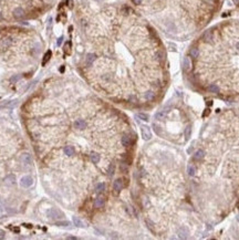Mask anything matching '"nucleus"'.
<instances>
[{"instance_id":"1","label":"nucleus","mask_w":239,"mask_h":240,"mask_svg":"<svg viewBox=\"0 0 239 240\" xmlns=\"http://www.w3.org/2000/svg\"><path fill=\"white\" fill-rule=\"evenodd\" d=\"M47 216L51 219L58 220V219H62L63 217H64V214H63L62 211H60L59 209L52 208V209H50V210L47 211Z\"/></svg>"},{"instance_id":"2","label":"nucleus","mask_w":239,"mask_h":240,"mask_svg":"<svg viewBox=\"0 0 239 240\" xmlns=\"http://www.w3.org/2000/svg\"><path fill=\"white\" fill-rule=\"evenodd\" d=\"M141 132H142V137H143V139H145V141H148V139H151V137H152V132H151V130H149L148 126H146V125H142Z\"/></svg>"},{"instance_id":"3","label":"nucleus","mask_w":239,"mask_h":240,"mask_svg":"<svg viewBox=\"0 0 239 240\" xmlns=\"http://www.w3.org/2000/svg\"><path fill=\"white\" fill-rule=\"evenodd\" d=\"M32 184H33V179L31 176H24L20 180V186L23 187V188H28V187L32 186Z\"/></svg>"},{"instance_id":"4","label":"nucleus","mask_w":239,"mask_h":240,"mask_svg":"<svg viewBox=\"0 0 239 240\" xmlns=\"http://www.w3.org/2000/svg\"><path fill=\"white\" fill-rule=\"evenodd\" d=\"M21 162L24 164V165H31L32 164V156L29 154V153H23L20 157Z\"/></svg>"},{"instance_id":"5","label":"nucleus","mask_w":239,"mask_h":240,"mask_svg":"<svg viewBox=\"0 0 239 240\" xmlns=\"http://www.w3.org/2000/svg\"><path fill=\"white\" fill-rule=\"evenodd\" d=\"M122 188H123V181H122V179H116L114 181V184H113V190H114V194L115 195L120 194V191L122 190Z\"/></svg>"},{"instance_id":"6","label":"nucleus","mask_w":239,"mask_h":240,"mask_svg":"<svg viewBox=\"0 0 239 240\" xmlns=\"http://www.w3.org/2000/svg\"><path fill=\"white\" fill-rule=\"evenodd\" d=\"M177 232H178V237L182 239H187L188 236H189V231L186 227H180Z\"/></svg>"},{"instance_id":"7","label":"nucleus","mask_w":239,"mask_h":240,"mask_svg":"<svg viewBox=\"0 0 239 240\" xmlns=\"http://www.w3.org/2000/svg\"><path fill=\"white\" fill-rule=\"evenodd\" d=\"M203 39H204V41L207 42V43L212 42V41L214 40V34H213L212 30H207V31H205V33L203 34Z\"/></svg>"},{"instance_id":"8","label":"nucleus","mask_w":239,"mask_h":240,"mask_svg":"<svg viewBox=\"0 0 239 240\" xmlns=\"http://www.w3.org/2000/svg\"><path fill=\"white\" fill-rule=\"evenodd\" d=\"M74 127L77 128V130H84V128L87 127V123H85V121H83V119H76V121L74 122Z\"/></svg>"},{"instance_id":"9","label":"nucleus","mask_w":239,"mask_h":240,"mask_svg":"<svg viewBox=\"0 0 239 240\" xmlns=\"http://www.w3.org/2000/svg\"><path fill=\"white\" fill-rule=\"evenodd\" d=\"M5 184L7 186H12L16 184V177L13 176V175H9V176H7L5 178Z\"/></svg>"},{"instance_id":"10","label":"nucleus","mask_w":239,"mask_h":240,"mask_svg":"<svg viewBox=\"0 0 239 240\" xmlns=\"http://www.w3.org/2000/svg\"><path fill=\"white\" fill-rule=\"evenodd\" d=\"M104 199L102 197H99V198H96L95 200H94V207L95 208H103L104 207Z\"/></svg>"},{"instance_id":"11","label":"nucleus","mask_w":239,"mask_h":240,"mask_svg":"<svg viewBox=\"0 0 239 240\" xmlns=\"http://www.w3.org/2000/svg\"><path fill=\"white\" fill-rule=\"evenodd\" d=\"M13 16L16 17V18H18V19H20L22 18V17L24 16V11L22 8H16L15 10H13Z\"/></svg>"},{"instance_id":"12","label":"nucleus","mask_w":239,"mask_h":240,"mask_svg":"<svg viewBox=\"0 0 239 240\" xmlns=\"http://www.w3.org/2000/svg\"><path fill=\"white\" fill-rule=\"evenodd\" d=\"M95 59H96L95 54H93V53L88 54L87 55V59H85V63H87V65H91V64L95 61Z\"/></svg>"},{"instance_id":"13","label":"nucleus","mask_w":239,"mask_h":240,"mask_svg":"<svg viewBox=\"0 0 239 240\" xmlns=\"http://www.w3.org/2000/svg\"><path fill=\"white\" fill-rule=\"evenodd\" d=\"M204 156H205L204 150L199 149V150H197V152L195 153V155H194V159L195 161H202L203 158H204Z\"/></svg>"},{"instance_id":"14","label":"nucleus","mask_w":239,"mask_h":240,"mask_svg":"<svg viewBox=\"0 0 239 240\" xmlns=\"http://www.w3.org/2000/svg\"><path fill=\"white\" fill-rule=\"evenodd\" d=\"M187 173L189 176H194L196 174V167L193 164H188L187 165Z\"/></svg>"},{"instance_id":"15","label":"nucleus","mask_w":239,"mask_h":240,"mask_svg":"<svg viewBox=\"0 0 239 240\" xmlns=\"http://www.w3.org/2000/svg\"><path fill=\"white\" fill-rule=\"evenodd\" d=\"M51 55H52V52L50 51V50L46 52V54H44V57H43V59H42V65H46V64L48 63V61L51 59Z\"/></svg>"},{"instance_id":"16","label":"nucleus","mask_w":239,"mask_h":240,"mask_svg":"<svg viewBox=\"0 0 239 240\" xmlns=\"http://www.w3.org/2000/svg\"><path fill=\"white\" fill-rule=\"evenodd\" d=\"M122 145L125 147H129L131 145V138L127 135H124L123 137H122Z\"/></svg>"},{"instance_id":"17","label":"nucleus","mask_w":239,"mask_h":240,"mask_svg":"<svg viewBox=\"0 0 239 240\" xmlns=\"http://www.w3.org/2000/svg\"><path fill=\"white\" fill-rule=\"evenodd\" d=\"M73 222H74V225H75L76 227H81V228L85 227V226H84V222H83L82 220L79 218V217H73Z\"/></svg>"},{"instance_id":"18","label":"nucleus","mask_w":239,"mask_h":240,"mask_svg":"<svg viewBox=\"0 0 239 240\" xmlns=\"http://www.w3.org/2000/svg\"><path fill=\"white\" fill-rule=\"evenodd\" d=\"M191 68V63H190V59L189 58H187L186 57L185 59H184V69L186 70V71H189Z\"/></svg>"},{"instance_id":"19","label":"nucleus","mask_w":239,"mask_h":240,"mask_svg":"<svg viewBox=\"0 0 239 240\" xmlns=\"http://www.w3.org/2000/svg\"><path fill=\"white\" fill-rule=\"evenodd\" d=\"M63 150H64V154L68 156H72L74 154V148L72 146H65Z\"/></svg>"},{"instance_id":"20","label":"nucleus","mask_w":239,"mask_h":240,"mask_svg":"<svg viewBox=\"0 0 239 240\" xmlns=\"http://www.w3.org/2000/svg\"><path fill=\"white\" fill-rule=\"evenodd\" d=\"M104 190H105V184H103V183L96 184V186H95V191L96 192H102Z\"/></svg>"},{"instance_id":"21","label":"nucleus","mask_w":239,"mask_h":240,"mask_svg":"<svg viewBox=\"0 0 239 240\" xmlns=\"http://www.w3.org/2000/svg\"><path fill=\"white\" fill-rule=\"evenodd\" d=\"M208 91L212 93H219V88L216 84H210L208 86Z\"/></svg>"},{"instance_id":"22","label":"nucleus","mask_w":239,"mask_h":240,"mask_svg":"<svg viewBox=\"0 0 239 240\" xmlns=\"http://www.w3.org/2000/svg\"><path fill=\"white\" fill-rule=\"evenodd\" d=\"M190 55L193 58H198V55H199V50L197 49V48H191L190 49Z\"/></svg>"},{"instance_id":"23","label":"nucleus","mask_w":239,"mask_h":240,"mask_svg":"<svg viewBox=\"0 0 239 240\" xmlns=\"http://www.w3.org/2000/svg\"><path fill=\"white\" fill-rule=\"evenodd\" d=\"M91 161L93 162V163H99L100 162V155L99 154H96V153H92L91 154Z\"/></svg>"},{"instance_id":"24","label":"nucleus","mask_w":239,"mask_h":240,"mask_svg":"<svg viewBox=\"0 0 239 240\" xmlns=\"http://www.w3.org/2000/svg\"><path fill=\"white\" fill-rule=\"evenodd\" d=\"M155 97V94H154V92H152V91H148V92H146L145 93V99L146 100H148V101H151V100H153Z\"/></svg>"},{"instance_id":"25","label":"nucleus","mask_w":239,"mask_h":240,"mask_svg":"<svg viewBox=\"0 0 239 240\" xmlns=\"http://www.w3.org/2000/svg\"><path fill=\"white\" fill-rule=\"evenodd\" d=\"M114 172H115V166H114V164H111V165L109 166V169H107V174H109V176H113V174H114Z\"/></svg>"},{"instance_id":"26","label":"nucleus","mask_w":239,"mask_h":240,"mask_svg":"<svg viewBox=\"0 0 239 240\" xmlns=\"http://www.w3.org/2000/svg\"><path fill=\"white\" fill-rule=\"evenodd\" d=\"M190 134H191V126L189 125V126H187V127H186V130H185V137L188 139L190 137Z\"/></svg>"},{"instance_id":"27","label":"nucleus","mask_w":239,"mask_h":240,"mask_svg":"<svg viewBox=\"0 0 239 240\" xmlns=\"http://www.w3.org/2000/svg\"><path fill=\"white\" fill-rule=\"evenodd\" d=\"M137 116H138V117H140L141 119H143V121H148V115H147V114H145V113H140Z\"/></svg>"},{"instance_id":"28","label":"nucleus","mask_w":239,"mask_h":240,"mask_svg":"<svg viewBox=\"0 0 239 240\" xmlns=\"http://www.w3.org/2000/svg\"><path fill=\"white\" fill-rule=\"evenodd\" d=\"M164 116H165V112H164V111H162V112H158V113H156V115H155V117H156L157 119H162V118H164Z\"/></svg>"},{"instance_id":"29","label":"nucleus","mask_w":239,"mask_h":240,"mask_svg":"<svg viewBox=\"0 0 239 240\" xmlns=\"http://www.w3.org/2000/svg\"><path fill=\"white\" fill-rule=\"evenodd\" d=\"M57 226L66 227V226H70V222H69V221H59V222H57Z\"/></svg>"},{"instance_id":"30","label":"nucleus","mask_w":239,"mask_h":240,"mask_svg":"<svg viewBox=\"0 0 239 240\" xmlns=\"http://www.w3.org/2000/svg\"><path fill=\"white\" fill-rule=\"evenodd\" d=\"M121 171L122 172H126L127 171V166L125 164H121Z\"/></svg>"},{"instance_id":"31","label":"nucleus","mask_w":239,"mask_h":240,"mask_svg":"<svg viewBox=\"0 0 239 240\" xmlns=\"http://www.w3.org/2000/svg\"><path fill=\"white\" fill-rule=\"evenodd\" d=\"M153 126H154V127H155V132H156V133L158 134V135H160V134H161V131H160V127H158V126H157V125H156V124H153Z\"/></svg>"},{"instance_id":"32","label":"nucleus","mask_w":239,"mask_h":240,"mask_svg":"<svg viewBox=\"0 0 239 240\" xmlns=\"http://www.w3.org/2000/svg\"><path fill=\"white\" fill-rule=\"evenodd\" d=\"M10 43H11V40H10V39H6V40L4 41V46H9Z\"/></svg>"},{"instance_id":"33","label":"nucleus","mask_w":239,"mask_h":240,"mask_svg":"<svg viewBox=\"0 0 239 240\" xmlns=\"http://www.w3.org/2000/svg\"><path fill=\"white\" fill-rule=\"evenodd\" d=\"M63 42V37H60L59 39H58V42H57V44L58 46H61V43Z\"/></svg>"},{"instance_id":"34","label":"nucleus","mask_w":239,"mask_h":240,"mask_svg":"<svg viewBox=\"0 0 239 240\" xmlns=\"http://www.w3.org/2000/svg\"><path fill=\"white\" fill-rule=\"evenodd\" d=\"M146 222H147V225H149L148 227L151 228V229H154V225H153V222L151 224V221H149V220H146Z\"/></svg>"},{"instance_id":"35","label":"nucleus","mask_w":239,"mask_h":240,"mask_svg":"<svg viewBox=\"0 0 239 240\" xmlns=\"http://www.w3.org/2000/svg\"><path fill=\"white\" fill-rule=\"evenodd\" d=\"M132 1H133V2H134V4H135V5H140V4H141V2H142V1H143V0H132Z\"/></svg>"},{"instance_id":"36","label":"nucleus","mask_w":239,"mask_h":240,"mask_svg":"<svg viewBox=\"0 0 239 240\" xmlns=\"http://www.w3.org/2000/svg\"><path fill=\"white\" fill-rule=\"evenodd\" d=\"M210 113V111L209 110H208V108H207V110H206V112H204V114H203V116H207L208 115V114H209Z\"/></svg>"},{"instance_id":"37","label":"nucleus","mask_w":239,"mask_h":240,"mask_svg":"<svg viewBox=\"0 0 239 240\" xmlns=\"http://www.w3.org/2000/svg\"><path fill=\"white\" fill-rule=\"evenodd\" d=\"M19 79H20V76H13V77H12V79H11V81H12V82H15V81H17V80H19Z\"/></svg>"},{"instance_id":"38","label":"nucleus","mask_w":239,"mask_h":240,"mask_svg":"<svg viewBox=\"0 0 239 240\" xmlns=\"http://www.w3.org/2000/svg\"><path fill=\"white\" fill-rule=\"evenodd\" d=\"M157 57H158V59H164V54L163 53H158Z\"/></svg>"},{"instance_id":"39","label":"nucleus","mask_w":239,"mask_h":240,"mask_svg":"<svg viewBox=\"0 0 239 240\" xmlns=\"http://www.w3.org/2000/svg\"><path fill=\"white\" fill-rule=\"evenodd\" d=\"M4 235H5V232L2 230H0V238H4Z\"/></svg>"},{"instance_id":"40","label":"nucleus","mask_w":239,"mask_h":240,"mask_svg":"<svg viewBox=\"0 0 239 240\" xmlns=\"http://www.w3.org/2000/svg\"><path fill=\"white\" fill-rule=\"evenodd\" d=\"M60 71H61V72H63V71H64V66H61V69H60Z\"/></svg>"},{"instance_id":"41","label":"nucleus","mask_w":239,"mask_h":240,"mask_svg":"<svg viewBox=\"0 0 239 240\" xmlns=\"http://www.w3.org/2000/svg\"><path fill=\"white\" fill-rule=\"evenodd\" d=\"M232 1H234V2H235V4H237V5L239 4V0H232Z\"/></svg>"},{"instance_id":"42","label":"nucleus","mask_w":239,"mask_h":240,"mask_svg":"<svg viewBox=\"0 0 239 240\" xmlns=\"http://www.w3.org/2000/svg\"><path fill=\"white\" fill-rule=\"evenodd\" d=\"M236 48H237V49H238V50H239V42H238V43H237V44H236Z\"/></svg>"},{"instance_id":"43","label":"nucleus","mask_w":239,"mask_h":240,"mask_svg":"<svg viewBox=\"0 0 239 240\" xmlns=\"http://www.w3.org/2000/svg\"><path fill=\"white\" fill-rule=\"evenodd\" d=\"M237 220H238V221H239V215H238V216H237Z\"/></svg>"},{"instance_id":"44","label":"nucleus","mask_w":239,"mask_h":240,"mask_svg":"<svg viewBox=\"0 0 239 240\" xmlns=\"http://www.w3.org/2000/svg\"><path fill=\"white\" fill-rule=\"evenodd\" d=\"M1 211H2V209H1V207H0V213H1Z\"/></svg>"},{"instance_id":"45","label":"nucleus","mask_w":239,"mask_h":240,"mask_svg":"<svg viewBox=\"0 0 239 240\" xmlns=\"http://www.w3.org/2000/svg\"><path fill=\"white\" fill-rule=\"evenodd\" d=\"M98 1H102V0H98Z\"/></svg>"}]
</instances>
